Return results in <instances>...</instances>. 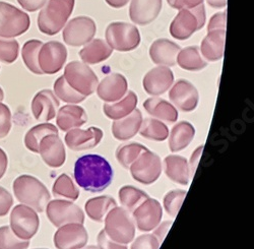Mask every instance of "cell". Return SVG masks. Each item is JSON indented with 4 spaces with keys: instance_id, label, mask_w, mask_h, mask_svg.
Wrapping results in <instances>:
<instances>
[{
    "instance_id": "1",
    "label": "cell",
    "mask_w": 254,
    "mask_h": 249,
    "mask_svg": "<svg viewBox=\"0 0 254 249\" xmlns=\"http://www.w3.org/2000/svg\"><path fill=\"white\" fill-rule=\"evenodd\" d=\"M74 179L79 187L90 192H101L112 183L110 163L99 155H86L74 164Z\"/></svg>"
},
{
    "instance_id": "2",
    "label": "cell",
    "mask_w": 254,
    "mask_h": 249,
    "mask_svg": "<svg viewBox=\"0 0 254 249\" xmlns=\"http://www.w3.org/2000/svg\"><path fill=\"white\" fill-rule=\"evenodd\" d=\"M12 190L20 203L32 207L37 213L44 212L51 199L44 183L32 175L18 176L12 183Z\"/></svg>"
},
{
    "instance_id": "3",
    "label": "cell",
    "mask_w": 254,
    "mask_h": 249,
    "mask_svg": "<svg viewBox=\"0 0 254 249\" xmlns=\"http://www.w3.org/2000/svg\"><path fill=\"white\" fill-rule=\"evenodd\" d=\"M74 0H48L38 15L39 30L48 36H54L65 26L71 15Z\"/></svg>"
},
{
    "instance_id": "4",
    "label": "cell",
    "mask_w": 254,
    "mask_h": 249,
    "mask_svg": "<svg viewBox=\"0 0 254 249\" xmlns=\"http://www.w3.org/2000/svg\"><path fill=\"white\" fill-rule=\"evenodd\" d=\"M104 221V231L113 241L126 245L134 240L135 224L129 212L124 207L115 206L105 217Z\"/></svg>"
},
{
    "instance_id": "5",
    "label": "cell",
    "mask_w": 254,
    "mask_h": 249,
    "mask_svg": "<svg viewBox=\"0 0 254 249\" xmlns=\"http://www.w3.org/2000/svg\"><path fill=\"white\" fill-rule=\"evenodd\" d=\"M30 25V16L25 11L10 3L0 1V37H18L29 30Z\"/></svg>"
},
{
    "instance_id": "6",
    "label": "cell",
    "mask_w": 254,
    "mask_h": 249,
    "mask_svg": "<svg viewBox=\"0 0 254 249\" xmlns=\"http://www.w3.org/2000/svg\"><path fill=\"white\" fill-rule=\"evenodd\" d=\"M205 24V9L203 3L190 9H180L170 26V34L177 40H186Z\"/></svg>"
},
{
    "instance_id": "7",
    "label": "cell",
    "mask_w": 254,
    "mask_h": 249,
    "mask_svg": "<svg viewBox=\"0 0 254 249\" xmlns=\"http://www.w3.org/2000/svg\"><path fill=\"white\" fill-rule=\"evenodd\" d=\"M63 76L73 90L84 97L94 94L99 84L96 73L86 63L79 61L69 62Z\"/></svg>"
},
{
    "instance_id": "8",
    "label": "cell",
    "mask_w": 254,
    "mask_h": 249,
    "mask_svg": "<svg viewBox=\"0 0 254 249\" xmlns=\"http://www.w3.org/2000/svg\"><path fill=\"white\" fill-rule=\"evenodd\" d=\"M106 41L114 50L127 52L134 50L140 43L137 28L127 23H112L106 30Z\"/></svg>"
},
{
    "instance_id": "9",
    "label": "cell",
    "mask_w": 254,
    "mask_h": 249,
    "mask_svg": "<svg viewBox=\"0 0 254 249\" xmlns=\"http://www.w3.org/2000/svg\"><path fill=\"white\" fill-rule=\"evenodd\" d=\"M40 219L35 210L25 204L15 205L10 214V228L20 239L30 240L38 232Z\"/></svg>"
},
{
    "instance_id": "10",
    "label": "cell",
    "mask_w": 254,
    "mask_h": 249,
    "mask_svg": "<svg viewBox=\"0 0 254 249\" xmlns=\"http://www.w3.org/2000/svg\"><path fill=\"white\" fill-rule=\"evenodd\" d=\"M132 178L144 185L156 182L162 173V162L160 157L146 150L129 167Z\"/></svg>"
},
{
    "instance_id": "11",
    "label": "cell",
    "mask_w": 254,
    "mask_h": 249,
    "mask_svg": "<svg viewBox=\"0 0 254 249\" xmlns=\"http://www.w3.org/2000/svg\"><path fill=\"white\" fill-rule=\"evenodd\" d=\"M45 210L49 221L57 228L69 223L83 224L84 222V214L82 210L78 205L69 200H50L47 203Z\"/></svg>"
},
{
    "instance_id": "12",
    "label": "cell",
    "mask_w": 254,
    "mask_h": 249,
    "mask_svg": "<svg viewBox=\"0 0 254 249\" xmlns=\"http://www.w3.org/2000/svg\"><path fill=\"white\" fill-rule=\"evenodd\" d=\"M97 27L94 20L88 16L72 18L63 30V41L73 47L88 44L96 35Z\"/></svg>"
},
{
    "instance_id": "13",
    "label": "cell",
    "mask_w": 254,
    "mask_h": 249,
    "mask_svg": "<svg viewBox=\"0 0 254 249\" xmlns=\"http://www.w3.org/2000/svg\"><path fill=\"white\" fill-rule=\"evenodd\" d=\"M67 58L65 46L57 41L42 45L38 54V63L43 74H54L60 71Z\"/></svg>"
},
{
    "instance_id": "14",
    "label": "cell",
    "mask_w": 254,
    "mask_h": 249,
    "mask_svg": "<svg viewBox=\"0 0 254 249\" xmlns=\"http://www.w3.org/2000/svg\"><path fill=\"white\" fill-rule=\"evenodd\" d=\"M88 240V231L80 223H69L59 227L53 238L57 249H80L87 245Z\"/></svg>"
},
{
    "instance_id": "15",
    "label": "cell",
    "mask_w": 254,
    "mask_h": 249,
    "mask_svg": "<svg viewBox=\"0 0 254 249\" xmlns=\"http://www.w3.org/2000/svg\"><path fill=\"white\" fill-rule=\"evenodd\" d=\"M137 229L142 232H150L156 229L163 217V207L155 198H147L142 201L132 212Z\"/></svg>"
},
{
    "instance_id": "16",
    "label": "cell",
    "mask_w": 254,
    "mask_h": 249,
    "mask_svg": "<svg viewBox=\"0 0 254 249\" xmlns=\"http://www.w3.org/2000/svg\"><path fill=\"white\" fill-rule=\"evenodd\" d=\"M169 98L179 110L191 112L197 106L199 95L191 82L186 79H179L170 90Z\"/></svg>"
},
{
    "instance_id": "17",
    "label": "cell",
    "mask_w": 254,
    "mask_h": 249,
    "mask_svg": "<svg viewBox=\"0 0 254 249\" xmlns=\"http://www.w3.org/2000/svg\"><path fill=\"white\" fill-rule=\"evenodd\" d=\"M38 154L51 168L61 167L66 160L64 143L58 134H49L42 139L39 144Z\"/></svg>"
},
{
    "instance_id": "18",
    "label": "cell",
    "mask_w": 254,
    "mask_h": 249,
    "mask_svg": "<svg viewBox=\"0 0 254 249\" xmlns=\"http://www.w3.org/2000/svg\"><path fill=\"white\" fill-rule=\"evenodd\" d=\"M103 131L98 127H90L86 130L73 128L65 134L66 146L74 152L86 151L96 148L103 138Z\"/></svg>"
},
{
    "instance_id": "19",
    "label": "cell",
    "mask_w": 254,
    "mask_h": 249,
    "mask_svg": "<svg viewBox=\"0 0 254 249\" xmlns=\"http://www.w3.org/2000/svg\"><path fill=\"white\" fill-rule=\"evenodd\" d=\"M174 81V74L168 66H157L147 72L142 80L144 91L151 96H160L166 93Z\"/></svg>"
},
{
    "instance_id": "20",
    "label": "cell",
    "mask_w": 254,
    "mask_h": 249,
    "mask_svg": "<svg viewBox=\"0 0 254 249\" xmlns=\"http://www.w3.org/2000/svg\"><path fill=\"white\" fill-rule=\"evenodd\" d=\"M59 101L50 90H42L37 93L32 101V112L36 120L48 122L55 118Z\"/></svg>"
},
{
    "instance_id": "21",
    "label": "cell",
    "mask_w": 254,
    "mask_h": 249,
    "mask_svg": "<svg viewBox=\"0 0 254 249\" xmlns=\"http://www.w3.org/2000/svg\"><path fill=\"white\" fill-rule=\"evenodd\" d=\"M128 84L120 73H112L106 76L97 87V94L101 100L113 103L121 100L127 93Z\"/></svg>"
},
{
    "instance_id": "22",
    "label": "cell",
    "mask_w": 254,
    "mask_h": 249,
    "mask_svg": "<svg viewBox=\"0 0 254 249\" xmlns=\"http://www.w3.org/2000/svg\"><path fill=\"white\" fill-rule=\"evenodd\" d=\"M162 0H132L129 7L130 19L136 25L146 26L158 17Z\"/></svg>"
},
{
    "instance_id": "23",
    "label": "cell",
    "mask_w": 254,
    "mask_h": 249,
    "mask_svg": "<svg viewBox=\"0 0 254 249\" xmlns=\"http://www.w3.org/2000/svg\"><path fill=\"white\" fill-rule=\"evenodd\" d=\"M180 51V46L167 39H159L152 44L150 48V56L158 65L173 66L176 63V58Z\"/></svg>"
},
{
    "instance_id": "24",
    "label": "cell",
    "mask_w": 254,
    "mask_h": 249,
    "mask_svg": "<svg viewBox=\"0 0 254 249\" xmlns=\"http://www.w3.org/2000/svg\"><path fill=\"white\" fill-rule=\"evenodd\" d=\"M87 121L88 115L84 109L73 104L61 107L56 114V124L62 131L78 128Z\"/></svg>"
},
{
    "instance_id": "25",
    "label": "cell",
    "mask_w": 254,
    "mask_h": 249,
    "mask_svg": "<svg viewBox=\"0 0 254 249\" xmlns=\"http://www.w3.org/2000/svg\"><path fill=\"white\" fill-rule=\"evenodd\" d=\"M142 120V114L138 109H134L129 115L121 119L114 120L112 124L113 136L122 141L134 137L139 131Z\"/></svg>"
},
{
    "instance_id": "26",
    "label": "cell",
    "mask_w": 254,
    "mask_h": 249,
    "mask_svg": "<svg viewBox=\"0 0 254 249\" xmlns=\"http://www.w3.org/2000/svg\"><path fill=\"white\" fill-rule=\"evenodd\" d=\"M164 169L167 177L181 185H187L190 179L188 162L181 156L171 155L164 159Z\"/></svg>"
},
{
    "instance_id": "27",
    "label": "cell",
    "mask_w": 254,
    "mask_h": 249,
    "mask_svg": "<svg viewBox=\"0 0 254 249\" xmlns=\"http://www.w3.org/2000/svg\"><path fill=\"white\" fill-rule=\"evenodd\" d=\"M226 40V30L209 31L203 39L200 51L209 61H218L223 57Z\"/></svg>"
},
{
    "instance_id": "28",
    "label": "cell",
    "mask_w": 254,
    "mask_h": 249,
    "mask_svg": "<svg viewBox=\"0 0 254 249\" xmlns=\"http://www.w3.org/2000/svg\"><path fill=\"white\" fill-rule=\"evenodd\" d=\"M137 96L132 91L126 93V95L119 101L113 103H106L103 106L105 115L112 120L121 119L129 115L137 106Z\"/></svg>"
},
{
    "instance_id": "29",
    "label": "cell",
    "mask_w": 254,
    "mask_h": 249,
    "mask_svg": "<svg viewBox=\"0 0 254 249\" xmlns=\"http://www.w3.org/2000/svg\"><path fill=\"white\" fill-rule=\"evenodd\" d=\"M195 135V128L191 123L181 121L172 128L169 136V148L171 152L177 153L187 148Z\"/></svg>"
},
{
    "instance_id": "30",
    "label": "cell",
    "mask_w": 254,
    "mask_h": 249,
    "mask_svg": "<svg viewBox=\"0 0 254 249\" xmlns=\"http://www.w3.org/2000/svg\"><path fill=\"white\" fill-rule=\"evenodd\" d=\"M143 107L146 112L161 121L174 123L178 119V111L171 103L161 98H150L144 101Z\"/></svg>"
},
{
    "instance_id": "31",
    "label": "cell",
    "mask_w": 254,
    "mask_h": 249,
    "mask_svg": "<svg viewBox=\"0 0 254 249\" xmlns=\"http://www.w3.org/2000/svg\"><path fill=\"white\" fill-rule=\"evenodd\" d=\"M113 49L102 39L90 41L80 51L79 56L86 64H97L108 59Z\"/></svg>"
},
{
    "instance_id": "32",
    "label": "cell",
    "mask_w": 254,
    "mask_h": 249,
    "mask_svg": "<svg viewBox=\"0 0 254 249\" xmlns=\"http://www.w3.org/2000/svg\"><path fill=\"white\" fill-rule=\"evenodd\" d=\"M115 206H117V203L113 197L103 195L89 199L84 205V210L90 219L96 222H102Z\"/></svg>"
},
{
    "instance_id": "33",
    "label": "cell",
    "mask_w": 254,
    "mask_h": 249,
    "mask_svg": "<svg viewBox=\"0 0 254 249\" xmlns=\"http://www.w3.org/2000/svg\"><path fill=\"white\" fill-rule=\"evenodd\" d=\"M49 134H58V128L54 125V124L44 122L33 126L31 129L28 130L25 136L26 148L29 151L38 154L39 144L41 140Z\"/></svg>"
},
{
    "instance_id": "34",
    "label": "cell",
    "mask_w": 254,
    "mask_h": 249,
    "mask_svg": "<svg viewBox=\"0 0 254 249\" xmlns=\"http://www.w3.org/2000/svg\"><path fill=\"white\" fill-rule=\"evenodd\" d=\"M176 62L181 68L189 71H198L207 65L206 62L201 58L196 46H190L180 50Z\"/></svg>"
},
{
    "instance_id": "35",
    "label": "cell",
    "mask_w": 254,
    "mask_h": 249,
    "mask_svg": "<svg viewBox=\"0 0 254 249\" xmlns=\"http://www.w3.org/2000/svg\"><path fill=\"white\" fill-rule=\"evenodd\" d=\"M138 132L142 137L155 141H164L169 136V129L166 124L155 118L142 120Z\"/></svg>"
},
{
    "instance_id": "36",
    "label": "cell",
    "mask_w": 254,
    "mask_h": 249,
    "mask_svg": "<svg viewBox=\"0 0 254 249\" xmlns=\"http://www.w3.org/2000/svg\"><path fill=\"white\" fill-rule=\"evenodd\" d=\"M118 197L122 206L128 212H133L142 201L149 198L144 191L131 185L121 187L118 192Z\"/></svg>"
},
{
    "instance_id": "37",
    "label": "cell",
    "mask_w": 254,
    "mask_h": 249,
    "mask_svg": "<svg viewBox=\"0 0 254 249\" xmlns=\"http://www.w3.org/2000/svg\"><path fill=\"white\" fill-rule=\"evenodd\" d=\"M147 149L137 142H130L120 146L116 151L117 162L125 169H129L130 165Z\"/></svg>"
},
{
    "instance_id": "38",
    "label": "cell",
    "mask_w": 254,
    "mask_h": 249,
    "mask_svg": "<svg viewBox=\"0 0 254 249\" xmlns=\"http://www.w3.org/2000/svg\"><path fill=\"white\" fill-rule=\"evenodd\" d=\"M44 43L39 40H29L24 44L22 49V57L26 66L35 74H43L38 63V54Z\"/></svg>"
},
{
    "instance_id": "39",
    "label": "cell",
    "mask_w": 254,
    "mask_h": 249,
    "mask_svg": "<svg viewBox=\"0 0 254 249\" xmlns=\"http://www.w3.org/2000/svg\"><path fill=\"white\" fill-rule=\"evenodd\" d=\"M52 191L55 196L65 197L71 200H76L79 196V190L72 179L67 174H61L54 182Z\"/></svg>"
},
{
    "instance_id": "40",
    "label": "cell",
    "mask_w": 254,
    "mask_h": 249,
    "mask_svg": "<svg viewBox=\"0 0 254 249\" xmlns=\"http://www.w3.org/2000/svg\"><path fill=\"white\" fill-rule=\"evenodd\" d=\"M54 94L63 102L68 104H77L84 101L87 97H84L73 90L65 80L64 76H60L57 78L54 84Z\"/></svg>"
},
{
    "instance_id": "41",
    "label": "cell",
    "mask_w": 254,
    "mask_h": 249,
    "mask_svg": "<svg viewBox=\"0 0 254 249\" xmlns=\"http://www.w3.org/2000/svg\"><path fill=\"white\" fill-rule=\"evenodd\" d=\"M29 246L30 240L18 238L10 226L0 227V249H27Z\"/></svg>"
},
{
    "instance_id": "42",
    "label": "cell",
    "mask_w": 254,
    "mask_h": 249,
    "mask_svg": "<svg viewBox=\"0 0 254 249\" xmlns=\"http://www.w3.org/2000/svg\"><path fill=\"white\" fill-rule=\"evenodd\" d=\"M186 196V191L181 189H175L169 191L164 197V209L167 214L171 217H176L180 207L183 203V200Z\"/></svg>"
},
{
    "instance_id": "43",
    "label": "cell",
    "mask_w": 254,
    "mask_h": 249,
    "mask_svg": "<svg viewBox=\"0 0 254 249\" xmlns=\"http://www.w3.org/2000/svg\"><path fill=\"white\" fill-rule=\"evenodd\" d=\"M19 44L15 40L0 39V62L6 64L13 63L18 56Z\"/></svg>"
},
{
    "instance_id": "44",
    "label": "cell",
    "mask_w": 254,
    "mask_h": 249,
    "mask_svg": "<svg viewBox=\"0 0 254 249\" xmlns=\"http://www.w3.org/2000/svg\"><path fill=\"white\" fill-rule=\"evenodd\" d=\"M11 129V112L5 104L0 102V139L8 135Z\"/></svg>"
},
{
    "instance_id": "45",
    "label": "cell",
    "mask_w": 254,
    "mask_h": 249,
    "mask_svg": "<svg viewBox=\"0 0 254 249\" xmlns=\"http://www.w3.org/2000/svg\"><path fill=\"white\" fill-rule=\"evenodd\" d=\"M159 247L160 242L154 234H143L132 242L130 249H159Z\"/></svg>"
},
{
    "instance_id": "46",
    "label": "cell",
    "mask_w": 254,
    "mask_h": 249,
    "mask_svg": "<svg viewBox=\"0 0 254 249\" xmlns=\"http://www.w3.org/2000/svg\"><path fill=\"white\" fill-rule=\"evenodd\" d=\"M13 204V197L9 191L0 186V217L6 216Z\"/></svg>"
},
{
    "instance_id": "47",
    "label": "cell",
    "mask_w": 254,
    "mask_h": 249,
    "mask_svg": "<svg viewBox=\"0 0 254 249\" xmlns=\"http://www.w3.org/2000/svg\"><path fill=\"white\" fill-rule=\"evenodd\" d=\"M98 247L100 249H127L125 244H121L110 239L104 229L98 235Z\"/></svg>"
},
{
    "instance_id": "48",
    "label": "cell",
    "mask_w": 254,
    "mask_h": 249,
    "mask_svg": "<svg viewBox=\"0 0 254 249\" xmlns=\"http://www.w3.org/2000/svg\"><path fill=\"white\" fill-rule=\"evenodd\" d=\"M227 24V10L214 14L209 19L207 26V32L214 30H226Z\"/></svg>"
},
{
    "instance_id": "49",
    "label": "cell",
    "mask_w": 254,
    "mask_h": 249,
    "mask_svg": "<svg viewBox=\"0 0 254 249\" xmlns=\"http://www.w3.org/2000/svg\"><path fill=\"white\" fill-rule=\"evenodd\" d=\"M171 7L175 9H190L203 3V0H167Z\"/></svg>"
},
{
    "instance_id": "50",
    "label": "cell",
    "mask_w": 254,
    "mask_h": 249,
    "mask_svg": "<svg viewBox=\"0 0 254 249\" xmlns=\"http://www.w3.org/2000/svg\"><path fill=\"white\" fill-rule=\"evenodd\" d=\"M17 2L27 11L34 12L43 7L46 4L47 0H17Z\"/></svg>"
},
{
    "instance_id": "51",
    "label": "cell",
    "mask_w": 254,
    "mask_h": 249,
    "mask_svg": "<svg viewBox=\"0 0 254 249\" xmlns=\"http://www.w3.org/2000/svg\"><path fill=\"white\" fill-rule=\"evenodd\" d=\"M203 149H204V146H200L198 147L191 155V158H190L189 160V169H190V176H194L195 174V171H196V168L197 166L199 164V161H200V157L202 155V152H203Z\"/></svg>"
},
{
    "instance_id": "52",
    "label": "cell",
    "mask_w": 254,
    "mask_h": 249,
    "mask_svg": "<svg viewBox=\"0 0 254 249\" xmlns=\"http://www.w3.org/2000/svg\"><path fill=\"white\" fill-rule=\"evenodd\" d=\"M172 224H173L172 221H166V222H164L162 224L160 223L157 226L158 228L156 229V231L154 232V235L156 236V238L158 239V241L160 243H162L163 240L165 239V237H166L167 233L169 232V229H170V227L172 226Z\"/></svg>"
},
{
    "instance_id": "53",
    "label": "cell",
    "mask_w": 254,
    "mask_h": 249,
    "mask_svg": "<svg viewBox=\"0 0 254 249\" xmlns=\"http://www.w3.org/2000/svg\"><path fill=\"white\" fill-rule=\"evenodd\" d=\"M7 166H8V157L6 153L0 148V179L5 175Z\"/></svg>"
},
{
    "instance_id": "54",
    "label": "cell",
    "mask_w": 254,
    "mask_h": 249,
    "mask_svg": "<svg viewBox=\"0 0 254 249\" xmlns=\"http://www.w3.org/2000/svg\"><path fill=\"white\" fill-rule=\"evenodd\" d=\"M207 4L214 8H223L228 4V0H206Z\"/></svg>"
},
{
    "instance_id": "55",
    "label": "cell",
    "mask_w": 254,
    "mask_h": 249,
    "mask_svg": "<svg viewBox=\"0 0 254 249\" xmlns=\"http://www.w3.org/2000/svg\"><path fill=\"white\" fill-rule=\"evenodd\" d=\"M128 1L129 0H106V2L114 8H121L128 3Z\"/></svg>"
},
{
    "instance_id": "56",
    "label": "cell",
    "mask_w": 254,
    "mask_h": 249,
    "mask_svg": "<svg viewBox=\"0 0 254 249\" xmlns=\"http://www.w3.org/2000/svg\"><path fill=\"white\" fill-rule=\"evenodd\" d=\"M80 249H100L98 246H95V245H90V246H84Z\"/></svg>"
},
{
    "instance_id": "57",
    "label": "cell",
    "mask_w": 254,
    "mask_h": 249,
    "mask_svg": "<svg viewBox=\"0 0 254 249\" xmlns=\"http://www.w3.org/2000/svg\"><path fill=\"white\" fill-rule=\"evenodd\" d=\"M3 99H4V93H3V90L1 89V87H0V102H1Z\"/></svg>"
},
{
    "instance_id": "58",
    "label": "cell",
    "mask_w": 254,
    "mask_h": 249,
    "mask_svg": "<svg viewBox=\"0 0 254 249\" xmlns=\"http://www.w3.org/2000/svg\"><path fill=\"white\" fill-rule=\"evenodd\" d=\"M35 249H46V248H35Z\"/></svg>"
}]
</instances>
